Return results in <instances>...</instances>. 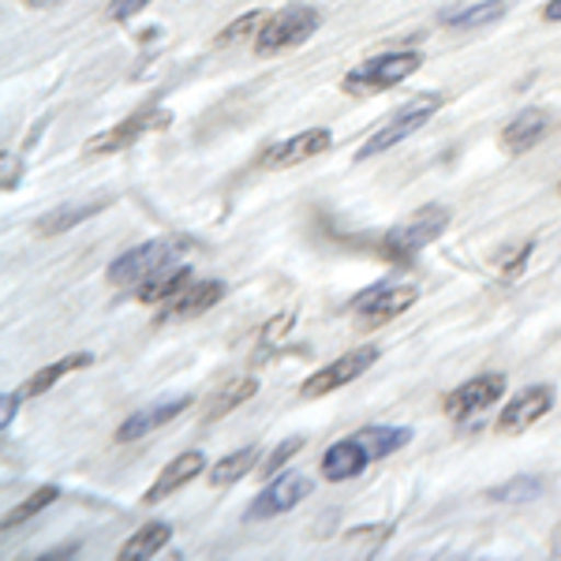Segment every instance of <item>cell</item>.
Masks as SVG:
<instances>
[{"label": "cell", "instance_id": "6da1fadb", "mask_svg": "<svg viewBox=\"0 0 561 561\" xmlns=\"http://www.w3.org/2000/svg\"><path fill=\"white\" fill-rule=\"evenodd\" d=\"M423 68V53L415 49H393V53H378V57H367L364 65H356L345 76V94L352 98H375L393 90L397 83H404L409 76Z\"/></svg>", "mask_w": 561, "mask_h": 561}, {"label": "cell", "instance_id": "7a4b0ae2", "mask_svg": "<svg viewBox=\"0 0 561 561\" xmlns=\"http://www.w3.org/2000/svg\"><path fill=\"white\" fill-rule=\"evenodd\" d=\"M322 15L319 8H307V4H288L280 8V12L266 15V23H262V31L255 34V53L259 57H274V53H288L296 49V45H304L311 38L314 31H319Z\"/></svg>", "mask_w": 561, "mask_h": 561}, {"label": "cell", "instance_id": "3957f363", "mask_svg": "<svg viewBox=\"0 0 561 561\" xmlns=\"http://www.w3.org/2000/svg\"><path fill=\"white\" fill-rule=\"evenodd\" d=\"M438 108H442V94H420V98H412L409 105L397 108V113L389 116L382 128H378V131L364 142V147L356 150V161H367V158H375V153L393 150L401 139H409V135L420 131L423 124H431Z\"/></svg>", "mask_w": 561, "mask_h": 561}, {"label": "cell", "instance_id": "277c9868", "mask_svg": "<svg viewBox=\"0 0 561 561\" xmlns=\"http://www.w3.org/2000/svg\"><path fill=\"white\" fill-rule=\"evenodd\" d=\"M180 248H187V240H184V237H161V240L142 243V248L124 251L121 259L108 262V270H105L108 285H135V280L153 277L158 270H165L169 262L176 259V251H180Z\"/></svg>", "mask_w": 561, "mask_h": 561}, {"label": "cell", "instance_id": "5b68a950", "mask_svg": "<svg viewBox=\"0 0 561 561\" xmlns=\"http://www.w3.org/2000/svg\"><path fill=\"white\" fill-rule=\"evenodd\" d=\"M169 124H173V116H169L165 108H158V105H142V108H135L131 116H124L121 124H113V128H108V131L94 135V139L87 142V153H90V158H102V153H121V150L135 147V142H139L142 135H150V131H165Z\"/></svg>", "mask_w": 561, "mask_h": 561}, {"label": "cell", "instance_id": "8992f818", "mask_svg": "<svg viewBox=\"0 0 561 561\" xmlns=\"http://www.w3.org/2000/svg\"><path fill=\"white\" fill-rule=\"evenodd\" d=\"M449 225V210L446 206H423L412 221L397 225L393 232L382 240V255L393 259V262H404L409 255H415L420 248H427L442 237V229Z\"/></svg>", "mask_w": 561, "mask_h": 561}, {"label": "cell", "instance_id": "52a82bcc", "mask_svg": "<svg viewBox=\"0 0 561 561\" xmlns=\"http://www.w3.org/2000/svg\"><path fill=\"white\" fill-rule=\"evenodd\" d=\"M378 364V348H348L345 356H337L333 364H325L322 370H314L311 378L300 386V397H307V401H319V397H330L333 389H341V386H348V382H356L359 375H364L367 367H375Z\"/></svg>", "mask_w": 561, "mask_h": 561}, {"label": "cell", "instance_id": "ba28073f", "mask_svg": "<svg viewBox=\"0 0 561 561\" xmlns=\"http://www.w3.org/2000/svg\"><path fill=\"white\" fill-rule=\"evenodd\" d=\"M502 397H505L502 375H476V378H468L465 386H457L454 393L442 401V409H446L449 420H472V415L494 409Z\"/></svg>", "mask_w": 561, "mask_h": 561}, {"label": "cell", "instance_id": "9c48e42d", "mask_svg": "<svg viewBox=\"0 0 561 561\" xmlns=\"http://www.w3.org/2000/svg\"><path fill=\"white\" fill-rule=\"evenodd\" d=\"M333 147V135L325 128H307L300 135H288V139L274 142V147L262 150L259 165L262 169H293V165H304V161L319 158Z\"/></svg>", "mask_w": 561, "mask_h": 561}, {"label": "cell", "instance_id": "30bf717a", "mask_svg": "<svg viewBox=\"0 0 561 561\" xmlns=\"http://www.w3.org/2000/svg\"><path fill=\"white\" fill-rule=\"evenodd\" d=\"M311 491H314L311 479L288 472L285 479H274V483H270L266 491H262V494L255 497V502L248 505L243 520H270V517H280V513L296 510V505H300Z\"/></svg>", "mask_w": 561, "mask_h": 561}, {"label": "cell", "instance_id": "8fae6325", "mask_svg": "<svg viewBox=\"0 0 561 561\" xmlns=\"http://www.w3.org/2000/svg\"><path fill=\"white\" fill-rule=\"evenodd\" d=\"M415 300H420V288H415V285H375V288H367V293H359L356 300H352V311L364 314L367 322L382 325V322L409 311Z\"/></svg>", "mask_w": 561, "mask_h": 561}, {"label": "cell", "instance_id": "7c38bea8", "mask_svg": "<svg viewBox=\"0 0 561 561\" xmlns=\"http://www.w3.org/2000/svg\"><path fill=\"white\" fill-rule=\"evenodd\" d=\"M550 409H554V389H550V386H528L502 409V415H497V431H502V434H520V431L536 427V423Z\"/></svg>", "mask_w": 561, "mask_h": 561}, {"label": "cell", "instance_id": "4fadbf2b", "mask_svg": "<svg viewBox=\"0 0 561 561\" xmlns=\"http://www.w3.org/2000/svg\"><path fill=\"white\" fill-rule=\"evenodd\" d=\"M550 128H554V113H550V108L531 105V108H524V113L513 116V121L502 128V147L510 153H524V150L539 147Z\"/></svg>", "mask_w": 561, "mask_h": 561}, {"label": "cell", "instance_id": "5bb4252c", "mask_svg": "<svg viewBox=\"0 0 561 561\" xmlns=\"http://www.w3.org/2000/svg\"><path fill=\"white\" fill-rule=\"evenodd\" d=\"M225 285L221 280H192L180 296H173L165 307H161L158 322H180V319H195V314L210 311L214 304H221Z\"/></svg>", "mask_w": 561, "mask_h": 561}, {"label": "cell", "instance_id": "9a60e30c", "mask_svg": "<svg viewBox=\"0 0 561 561\" xmlns=\"http://www.w3.org/2000/svg\"><path fill=\"white\" fill-rule=\"evenodd\" d=\"M206 468V457L198 454V449H192V454H180L165 465V472H161L153 483L147 486V494H142V505H158L165 502L169 494H176L180 486H187L192 479Z\"/></svg>", "mask_w": 561, "mask_h": 561}, {"label": "cell", "instance_id": "2e32d148", "mask_svg": "<svg viewBox=\"0 0 561 561\" xmlns=\"http://www.w3.org/2000/svg\"><path fill=\"white\" fill-rule=\"evenodd\" d=\"M184 409H192V397H176V401H165V404H150V409H139L135 415H128V420H124L121 427H116V442L124 446V442H135V438H142V434L165 427V423H173Z\"/></svg>", "mask_w": 561, "mask_h": 561}, {"label": "cell", "instance_id": "e0dca14e", "mask_svg": "<svg viewBox=\"0 0 561 561\" xmlns=\"http://www.w3.org/2000/svg\"><path fill=\"white\" fill-rule=\"evenodd\" d=\"M367 465H370V454L364 449V442L352 434V438H345V442H337V446L325 449L322 476L330 479V483H345V479H356Z\"/></svg>", "mask_w": 561, "mask_h": 561}, {"label": "cell", "instance_id": "ac0fdd59", "mask_svg": "<svg viewBox=\"0 0 561 561\" xmlns=\"http://www.w3.org/2000/svg\"><path fill=\"white\" fill-rule=\"evenodd\" d=\"M187 285H192V266H173V262H169L165 270H158L153 277L142 280L139 304H169L173 296L184 293Z\"/></svg>", "mask_w": 561, "mask_h": 561}, {"label": "cell", "instance_id": "d6986e66", "mask_svg": "<svg viewBox=\"0 0 561 561\" xmlns=\"http://www.w3.org/2000/svg\"><path fill=\"white\" fill-rule=\"evenodd\" d=\"M255 393H259V378H248V375L232 378L229 386H221L210 397V404H206V423H214V420H221V415H229L232 409H237V404L251 401Z\"/></svg>", "mask_w": 561, "mask_h": 561}, {"label": "cell", "instance_id": "ffe728a7", "mask_svg": "<svg viewBox=\"0 0 561 561\" xmlns=\"http://www.w3.org/2000/svg\"><path fill=\"white\" fill-rule=\"evenodd\" d=\"M105 203H108V198H90V203H83V206H76V203L60 206V210L42 217L38 232H42V237H57V232H65V229H76L79 221H87V217H94L98 210H105Z\"/></svg>", "mask_w": 561, "mask_h": 561}, {"label": "cell", "instance_id": "44dd1931", "mask_svg": "<svg viewBox=\"0 0 561 561\" xmlns=\"http://www.w3.org/2000/svg\"><path fill=\"white\" fill-rule=\"evenodd\" d=\"M169 539H173V528H169L165 520H150V524H142V528L135 531L128 542H124L121 558L124 561H131V558H153L161 547H165Z\"/></svg>", "mask_w": 561, "mask_h": 561}, {"label": "cell", "instance_id": "7402d4cb", "mask_svg": "<svg viewBox=\"0 0 561 561\" xmlns=\"http://www.w3.org/2000/svg\"><path fill=\"white\" fill-rule=\"evenodd\" d=\"M79 367H90V356H87V352H79V356H65V359H57V364L34 370L31 382H26V386L20 389V397H42L45 389H53L65 375H76Z\"/></svg>", "mask_w": 561, "mask_h": 561}, {"label": "cell", "instance_id": "603a6c76", "mask_svg": "<svg viewBox=\"0 0 561 561\" xmlns=\"http://www.w3.org/2000/svg\"><path fill=\"white\" fill-rule=\"evenodd\" d=\"M262 465V457H259V449L255 446H248V449H237V454H229V457H221L217 465L210 468V483L214 486H232V483H240L248 472H255V468Z\"/></svg>", "mask_w": 561, "mask_h": 561}, {"label": "cell", "instance_id": "cb8c5ba5", "mask_svg": "<svg viewBox=\"0 0 561 561\" xmlns=\"http://www.w3.org/2000/svg\"><path fill=\"white\" fill-rule=\"evenodd\" d=\"M356 438L364 442V449L370 454V460H382L397 449H404L412 442V431L409 427H364L356 431Z\"/></svg>", "mask_w": 561, "mask_h": 561}, {"label": "cell", "instance_id": "d4e9b609", "mask_svg": "<svg viewBox=\"0 0 561 561\" xmlns=\"http://www.w3.org/2000/svg\"><path fill=\"white\" fill-rule=\"evenodd\" d=\"M505 12H510V0H483V4L460 8V12H449L442 23L454 26V31H472V26H486V23L502 20Z\"/></svg>", "mask_w": 561, "mask_h": 561}, {"label": "cell", "instance_id": "484cf974", "mask_svg": "<svg viewBox=\"0 0 561 561\" xmlns=\"http://www.w3.org/2000/svg\"><path fill=\"white\" fill-rule=\"evenodd\" d=\"M57 497H60L57 486H38V491H31V494H26L23 502L15 505V510L4 517V528H20V524H26L31 517H38L42 510H49V505L57 502Z\"/></svg>", "mask_w": 561, "mask_h": 561}, {"label": "cell", "instance_id": "4316f807", "mask_svg": "<svg viewBox=\"0 0 561 561\" xmlns=\"http://www.w3.org/2000/svg\"><path fill=\"white\" fill-rule=\"evenodd\" d=\"M262 23H266V12H243L237 23H229L221 34L214 38V45H237V42H255V34L262 31Z\"/></svg>", "mask_w": 561, "mask_h": 561}, {"label": "cell", "instance_id": "83f0119b", "mask_svg": "<svg viewBox=\"0 0 561 561\" xmlns=\"http://www.w3.org/2000/svg\"><path fill=\"white\" fill-rule=\"evenodd\" d=\"M300 449H304V438H288V442H280V446L274 449V454H270L266 460H262L259 472L266 476V479H274V476L280 472V468L288 465V460H293L296 454H300Z\"/></svg>", "mask_w": 561, "mask_h": 561}, {"label": "cell", "instance_id": "f1b7e54d", "mask_svg": "<svg viewBox=\"0 0 561 561\" xmlns=\"http://www.w3.org/2000/svg\"><path fill=\"white\" fill-rule=\"evenodd\" d=\"M531 494H539V479H513V483L491 491V497H497V502H528Z\"/></svg>", "mask_w": 561, "mask_h": 561}, {"label": "cell", "instance_id": "f546056e", "mask_svg": "<svg viewBox=\"0 0 561 561\" xmlns=\"http://www.w3.org/2000/svg\"><path fill=\"white\" fill-rule=\"evenodd\" d=\"M150 0H113V4L105 8V20L108 23H128V20H135V15L147 8Z\"/></svg>", "mask_w": 561, "mask_h": 561}, {"label": "cell", "instance_id": "4dcf8cb0", "mask_svg": "<svg viewBox=\"0 0 561 561\" xmlns=\"http://www.w3.org/2000/svg\"><path fill=\"white\" fill-rule=\"evenodd\" d=\"M542 20L561 23V0H547V4H542Z\"/></svg>", "mask_w": 561, "mask_h": 561}, {"label": "cell", "instance_id": "1f68e13d", "mask_svg": "<svg viewBox=\"0 0 561 561\" xmlns=\"http://www.w3.org/2000/svg\"><path fill=\"white\" fill-rule=\"evenodd\" d=\"M31 8H53V4H65V0H26Z\"/></svg>", "mask_w": 561, "mask_h": 561}]
</instances>
